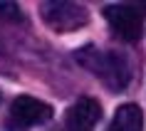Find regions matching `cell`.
I'll use <instances>...</instances> for the list:
<instances>
[{
	"label": "cell",
	"instance_id": "1",
	"mask_svg": "<svg viewBox=\"0 0 146 131\" xmlns=\"http://www.w3.org/2000/svg\"><path fill=\"white\" fill-rule=\"evenodd\" d=\"M74 60L97 79H102L111 92H124L131 82V64L116 50H99L94 45H87L74 52Z\"/></svg>",
	"mask_w": 146,
	"mask_h": 131
},
{
	"label": "cell",
	"instance_id": "7",
	"mask_svg": "<svg viewBox=\"0 0 146 131\" xmlns=\"http://www.w3.org/2000/svg\"><path fill=\"white\" fill-rule=\"evenodd\" d=\"M0 17L8 22H25V15L17 3H0Z\"/></svg>",
	"mask_w": 146,
	"mask_h": 131
},
{
	"label": "cell",
	"instance_id": "5",
	"mask_svg": "<svg viewBox=\"0 0 146 131\" xmlns=\"http://www.w3.org/2000/svg\"><path fill=\"white\" fill-rule=\"evenodd\" d=\"M102 119V104L92 97H79L67 109V131H94Z\"/></svg>",
	"mask_w": 146,
	"mask_h": 131
},
{
	"label": "cell",
	"instance_id": "3",
	"mask_svg": "<svg viewBox=\"0 0 146 131\" xmlns=\"http://www.w3.org/2000/svg\"><path fill=\"white\" fill-rule=\"evenodd\" d=\"M52 119V107L45 104V101L35 99V97H17L13 104H10V116H8V129L10 131H25L30 126H37V124H45Z\"/></svg>",
	"mask_w": 146,
	"mask_h": 131
},
{
	"label": "cell",
	"instance_id": "2",
	"mask_svg": "<svg viewBox=\"0 0 146 131\" xmlns=\"http://www.w3.org/2000/svg\"><path fill=\"white\" fill-rule=\"evenodd\" d=\"M40 17L54 32H74L89 22V10L69 0H50L40 5Z\"/></svg>",
	"mask_w": 146,
	"mask_h": 131
},
{
	"label": "cell",
	"instance_id": "8",
	"mask_svg": "<svg viewBox=\"0 0 146 131\" xmlns=\"http://www.w3.org/2000/svg\"><path fill=\"white\" fill-rule=\"evenodd\" d=\"M0 101H3V94H0Z\"/></svg>",
	"mask_w": 146,
	"mask_h": 131
},
{
	"label": "cell",
	"instance_id": "6",
	"mask_svg": "<svg viewBox=\"0 0 146 131\" xmlns=\"http://www.w3.org/2000/svg\"><path fill=\"white\" fill-rule=\"evenodd\" d=\"M107 131H144V111L136 104H121L114 111Z\"/></svg>",
	"mask_w": 146,
	"mask_h": 131
},
{
	"label": "cell",
	"instance_id": "4",
	"mask_svg": "<svg viewBox=\"0 0 146 131\" xmlns=\"http://www.w3.org/2000/svg\"><path fill=\"white\" fill-rule=\"evenodd\" d=\"M104 17H107L109 27L116 37H121L124 42H136L144 32V17L139 15L131 3H111L104 5Z\"/></svg>",
	"mask_w": 146,
	"mask_h": 131
}]
</instances>
